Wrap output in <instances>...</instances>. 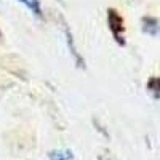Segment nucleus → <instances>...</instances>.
<instances>
[{
  "label": "nucleus",
  "mask_w": 160,
  "mask_h": 160,
  "mask_svg": "<svg viewBox=\"0 0 160 160\" xmlns=\"http://www.w3.org/2000/svg\"><path fill=\"white\" fill-rule=\"evenodd\" d=\"M18 2H21L29 11H32L35 16L42 15V5H40V0H18Z\"/></svg>",
  "instance_id": "nucleus-1"
},
{
  "label": "nucleus",
  "mask_w": 160,
  "mask_h": 160,
  "mask_svg": "<svg viewBox=\"0 0 160 160\" xmlns=\"http://www.w3.org/2000/svg\"><path fill=\"white\" fill-rule=\"evenodd\" d=\"M50 160H72V154L69 151H53Z\"/></svg>",
  "instance_id": "nucleus-2"
}]
</instances>
